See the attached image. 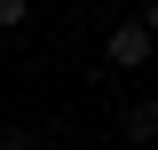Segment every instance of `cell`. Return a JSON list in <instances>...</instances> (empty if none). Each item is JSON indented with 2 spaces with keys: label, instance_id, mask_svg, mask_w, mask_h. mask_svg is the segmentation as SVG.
<instances>
[{
  "label": "cell",
  "instance_id": "cell-6",
  "mask_svg": "<svg viewBox=\"0 0 158 150\" xmlns=\"http://www.w3.org/2000/svg\"><path fill=\"white\" fill-rule=\"evenodd\" d=\"M56 8H71V0H56Z\"/></svg>",
  "mask_w": 158,
  "mask_h": 150
},
{
  "label": "cell",
  "instance_id": "cell-1",
  "mask_svg": "<svg viewBox=\"0 0 158 150\" xmlns=\"http://www.w3.org/2000/svg\"><path fill=\"white\" fill-rule=\"evenodd\" d=\"M103 56H111V71H142V63L158 56V40L142 32V24H111V40H103Z\"/></svg>",
  "mask_w": 158,
  "mask_h": 150
},
{
  "label": "cell",
  "instance_id": "cell-4",
  "mask_svg": "<svg viewBox=\"0 0 158 150\" xmlns=\"http://www.w3.org/2000/svg\"><path fill=\"white\" fill-rule=\"evenodd\" d=\"M24 16H32V0H0V32H16Z\"/></svg>",
  "mask_w": 158,
  "mask_h": 150
},
{
  "label": "cell",
  "instance_id": "cell-2",
  "mask_svg": "<svg viewBox=\"0 0 158 150\" xmlns=\"http://www.w3.org/2000/svg\"><path fill=\"white\" fill-rule=\"evenodd\" d=\"M118 127H127V142H158V103H150V95H142V103H127V119H118Z\"/></svg>",
  "mask_w": 158,
  "mask_h": 150
},
{
  "label": "cell",
  "instance_id": "cell-5",
  "mask_svg": "<svg viewBox=\"0 0 158 150\" xmlns=\"http://www.w3.org/2000/svg\"><path fill=\"white\" fill-rule=\"evenodd\" d=\"M135 24H142V32L158 40V0H142V16H135Z\"/></svg>",
  "mask_w": 158,
  "mask_h": 150
},
{
  "label": "cell",
  "instance_id": "cell-3",
  "mask_svg": "<svg viewBox=\"0 0 158 150\" xmlns=\"http://www.w3.org/2000/svg\"><path fill=\"white\" fill-rule=\"evenodd\" d=\"M0 150H48V134H32V127H8V134H0Z\"/></svg>",
  "mask_w": 158,
  "mask_h": 150
}]
</instances>
